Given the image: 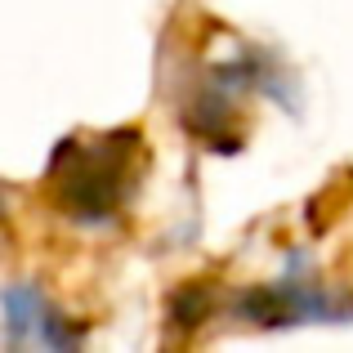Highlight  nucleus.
I'll list each match as a JSON object with an SVG mask.
<instances>
[{
	"instance_id": "1",
	"label": "nucleus",
	"mask_w": 353,
	"mask_h": 353,
	"mask_svg": "<svg viewBox=\"0 0 353 353\" xmlns=\"http://www.w3.org/2000/svg\"><path fill=\"white\" fill-rule=\"evenodd\" d=\"M134 139H139L134 130H117V134H103V143H94V148H81V143H72V139L59 148L72 165L68 170H63V165H50V179H54L59 210L72 224H108L121 210Z\"/></svg>"
},
{
	"instance_id": "2",
	"label": "nucleus",
	"mask_w": 353,
	"mask_h": 353,
	"mask_svg": "<svg viewBox=\"0 0 353 353\" xmlns=\"http://www.w3.org/2000/svg\"><path fill=\"white\" fill-rule=\"evenodd\" d=\"M233 313L241 322L259 327H295V322H349L353 304L336 300L322 286H309L300 277H282L277 286H250L233 300Z\"/></svg>"
},
{
	"instance_id": "3",
	"label": "nucleus",
	"mask_w": 353,
	"mask_h": 353,
	"mask_svg": "<svg viewBox=\"0 0 353 353\" xmlns=\"http://www.w3.org/2000/svg\"><path fill=\"white\" fill-rule=\"evenodd\" d=\"M5 340L9 349L18 345H41V349H77L81 345V331L72 327V318H63L45 291L36 282H9L5 295Z\"/></svg>"
},
{
	"instance_id": "4",
	"label": "nucleus",
	"mask_w": 353,
	"mask_h": 353,
	"mask_svg": "<svg viewBox=\"0 0 353 353\" xmlns=\"http://www.w3.org/2000/svg\"><path fill=\"white\" fill-rule=\"evenodd\" d=\"M165 318L179 331H197L206 318H215V295H210V286H201V282L179 286V291L170 295V304H165Z\"/></svg>"
}]
</instances>
